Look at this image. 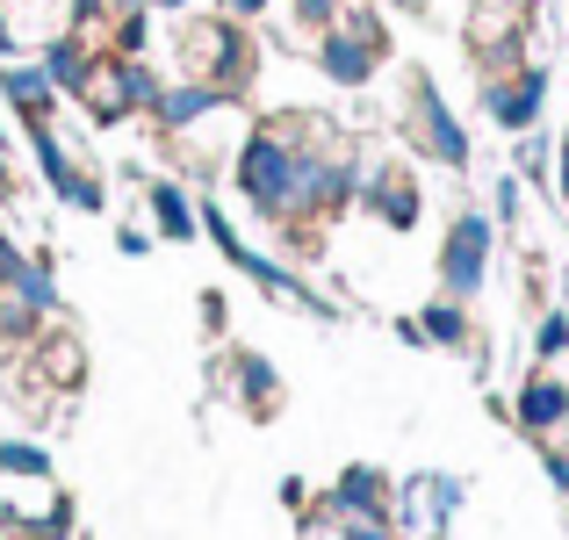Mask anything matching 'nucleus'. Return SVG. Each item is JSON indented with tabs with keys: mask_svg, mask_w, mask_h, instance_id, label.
I'll return each mask as SVG.
<instances>
[{
	"mask_svg": "<svg viewBox=\"0 0 569 540\" xmlns=\"http://www.w3.org/2000/svg\"><path fill=\"white\" fill-rule=\"evenodd\" d=\"M14 274H22V252H14L8 231H0V289H14Z\"/></svg>",
	"mask_w": 569,
	"mask_h": 540,
	"instance_id": "nucleus-21",
	"label": "nucleus"
},
{
	"mask_svg": "<svg viewBox=\"0 0 569 540\" xmlns=\"http://www.w3.org/2000/svg\"><path fill=\"white\" fill-rule=\"evenodd\" d=\"M0 58H14V29H8V14H0Z\"/></svg>",
	"mask_w": 569,
	"mask_h": 540,
	"instance_id": "nucleus-25",
	"label": "nucleus"
},
{
	"mask_svg": "<svg viewBox=\"0 0 569 540\" xmlns=\"http://www.w3.org/2000/svg\"><path fill=\"white\" fill-rule=\"evenodd\" d=\"M0 94L22 109V123L37 130V123H51V101H58V87H51V72L43 66H0Z\"/></svg>",
	"mask_w": 569,
	"mask_h": 540,
	"instance_id": "nucleus-7",
	"label": "nucleus"
},
{
	"mask_svg": "<svg viewBox=\"0 0 569 540\" xmlns=\"http://www.w3.org/2000/svg\"><path fill=\"white\" fill-rule=\"evenodd\" d=\"M289 8H296V22H303V29H318V37H325V29H332L347 8H361V0H289Z\"/></svg>",
	"mask_w": 569,
	"mask_h": 540,
	"instance_id": "nucleus-18",
	"label": "nucleus"
},
{
	"mask_svg": "<svg viewBox=\"0 0 569 540\" xmlns=\"http://www.w3.org/2000/svg\"><path fill=\"white\" fill-rule=\"evenodd\" d=\"M361 194H368V209H376L389 231H411V223H418V188L397 167H376V173L361 180Z\"/></svg>",
	"mask_w": 569,
	"mask_h": 540,
	"instance_id": "nucleus-6",
	"label": "nucleus"
},
{
	"mask_svg": "<svg viewBox=\"0 0 569 540\" xmlns=\"http://www.w3.org/2000/svg\"><path fill=\"white\" fill-rule=\"evenodd\" d=\"M411 123H418V144H426L440 167H469V130L447 116V101L432 94V80H411Z\"/></svg>",
	"mask_w": 569,
	"mask_h": 540,
	"instance_id": "nucleus-5",
	"label": "nucleus"
},
{
	"mask_svg": "<svg viewBox=\"0 0 569 540\" xmlns=\"http://www.w3.org/2000/svg\"><path fill=\"white\" fill-rule=\"evenodd\" d=\"M512 411H519V426H527V432H556L562 418H569V389L556 382V374H533V382L519 389Z\"/></svg>",
	"mask_w": 569,
	"mask_h": 540,
	"instance_id": "nucleus-9",
	"label": "nucleus"
},
{
	"mask_svg": "<svg viewBox=\"0 0 569 540\" xmlns=\"http://www.w3.org/2000/svg\"><path fill=\"white\" fill-rule=\"evenodd\" d=\"M519 217V180H498V223Z\"/></svg>",
	"mask_w": 569,
	"mask_h": 540,
	"instance_id": "nucleus-23",
	"label": "nucleus"
},
{
	"mask_svg": "<svg viewBox=\"0 0 569 540\" xmlns=\"http://www.w3.org/2000/svg\"><path fill=\"white\" fill-rule=\"evenodd\" d=\"M541 101H548V66L490 72V87H483V109H490L498 130H533L541 123Z\"/></svg>",
	"mask_w": 569,
	"mask_h": 540,
	"instance_id": "nucleus-4",
	"label": "nucleus"
},
{
	"mask_svg": "<svg viewBox=\"0 0 569 540\" xmlns=\"http://www.w3.org/2000/svg\"><path fill=\"white\" fill-rule=\"evenodd\" d=\"M548 476H556V490H569V454H556V447H548Z\"/></svg>",
	"mask_w": 569,
	"mask_h": 540,
	"instance_id": "nucleus-24",
	"label": "nucleus"
},
{
	"mask_svg": "<svg viewBox=\"0 0 569 540\" xmlns=\"http://www.w3.org/2000/svg\"><path fill=\"white\" fill-rule=\"evenodd\" d=\"M152 8H167V14H181V8H188V0H152Z\"/></svg>",
	"mask_w": 569,
	"mask_h": 540,
	"instance_id": "nucleus-26",
	"label": "nucleus"
},
{
	"mask_svg": "<svg viewBox=\"0 0 569 540\" xmlns=\"http://www.w3.org/2000/svg\"><path fill=\"white\" fill-rule=\"evenodd\" d=\"M238 382H246V397H252V411H274V397H281V382H274V368H267L260 353H238Z\"/></svg>",
	"mask_w": 569,
	"mask_h": 540,
	"instance_id": "nucleus-14",
	"label": "nucleus"
},
{
	"mask_svg": "<svg viewBox=\"0 0 569 540\" xmlns=\"http://www.w3.org/2000/svg\"><path fill=\"white\" fill-rule=\"evenodd\" d=\"M43 72H51V87H66V94H80V80L94 72V58H87V51H80L72 37H58L51 51H43Z\"/></svg>",
	"mask_w": 569,
	"mask_h": 540,
	"instance_id": "nucleus-12",
	"label": "nucleus"
},
{
	"mask_svg": "<svg viewBox=\"0 0 569 540\" xmlns=\"http://www.w3.org/2000/svg\"><path fill=\"white\" fill-rule=\"evenodd\" d=\"M490 246H498V231H490V217H455V231H447L440 246V289L455 296H476L490 274Z\"/></svg>",
	"mask_w": 569,
	"mask_h": 540,
	"instance_id": "nucleus-2",
	"label": "nucleus"
},
{
	"mask_svg": "<svg viewBox=\"0 0 569 540\" xmlns=\"http://www.w3.org/2000/svg\"><path fill=\"white\" fill-rule=\"evenodd\" d=\"M217 8L231 14V22H252V14H267V8H274V0H217Z\"/></svg>",
	"mask_w": 569,
	"mask_h": 540,
	"instance_id": "nucleus-22",
	"label": "nucleus"
},
{
	"mask_svg": "<svg viewBox=\"0 0 569 540\" xmlns=\"http://www.w3.org/2000/svg\"><path fill=\"white\" fill-rule=\"evenodd\" d=\"M332 504H339V519H382L389 512V483H382L376 469H347Z\"/></svg>",
	"mask_w": 569,
	"mask_h": 540,
	"instance_id": "nucleus-10",
	"label": "nucleus"
},
{
	"mask_svg": "<svg viewBox=\"0 0 569 540\" xmlns=\"http://www.w3.org/2000/svg\"><path fill=\"white\" fill-rule=\"evenodd\" d=\"M223 87H209V80H188V87H159V123L167 130H194L202 116H217L223 109Z\"/></svg>",
	"mask_w": 569,
	"mask_h": 540,
	"instance_id": "nucleus-8",
	"label": "nucleus"
},
{
	"mask_svg": "<svg viewBox=\"0 0 569 540\" xmlns=\"http://www.w3.org/2000/svg\"><path fill=\"white\" fill-rule=\"evenodd\" d=\"M188 51H194V66H202V80L223 87V94L252 80V43L238 37L231 14H217V22H194V29H188Z\"/></svg>",
	"mask_w": 569,
	"mask_h": 540,
	"instance_id": "nucleus-3",
	"label": "nucleus"
},
{
	"mask_svg": "<svg viewBox=\"0 0 569 540\" xmlns=\"http://www.w3.org/2000/svg\"><path fill=\"white\" fill-rule=\"evenodd\" d=\"M0 476H51V454L29 447V440H8L0 447Z\"/></svg>",
	"mask_w": 569,
	"mask_h": 540,
	"instance_id": "nucleus-17",
	"label": "nucleus"
},
{
	"mask_svg": "<svg viewBox=\"0 0 569 540\" xmlns=\"http://www.w3.org/2000/svg\"><path fill=\"white\" fill-rule=\"evenodd\" d=\"M144 14H152V8L116 14V58H138V51H144Z\"/></svg>",
	"mask_w": 569,
	"mask_h": 540,
	"instance_id": "nucleus-19",
	"label": "nucleus"
},
{
	"mask_svg": "<svg viewBox=\"0 0 569 540\" xmlns=\"http://www.w3.org/2000/svg\"><path fill=\"white\" fill-rule=\"evenodd\" d=\"M238 188L252 209L267 217H289V188H296V144L281 130H252L246 152H238Z\"/></svg>",
	"mask_w": 569,
	"mask_h": 540,
	"instance_id": "nucleus-1",
	"label": "nucleus"
},
{
	"mask_svg": "<svg viewBox=\"0 0 569 540\" xmlns=\"http://www.w3.org/2000/svg\"><path fill=\"white\" fill-rule=\"evenodd\" d=\"M14 296H22L29 310H58V289H51V267H43V260H22V274H14Z\"/></svg>",
	"mask_w": 569,
	"mask_h": 540,
	"instance_id": "nucleus-16",
	"label": "nucleus"
},
{
	"mask_svg": "<svg viewBox=\"0 0 569 540\" xmlns=\"http://www.w3.org/2000/svg\"><path fill=\"white\" fill-rule=\"evenodd\" d=\"M152 217H159V238H194V223H202V209L188 202L173 180H159L152 188Z\"/></svg>",
	"mask_w": 569,
	"mask_h": 540,
	"instance_id": "nucleus-11",
	"label": "nucleus"
},
{
	"mask_svg": "<svg viewBox=\"0 0 569 540\" xmlns=\"http://www.w3.org/2000/svg\"><path fill=\"white\" fill-rule=\"evenodd\" d=\"M418 332H426L432 347H461V339H469V318H461V303H455V296H440V303H426Z\"/></svg>",
	"mask_w": 569,
	"mask_h": 540,
	"instance_id": "nucleus-13",
	"label": "nucleus"
},
{
	"mask_svg": "<svg viewBox=\"0 0 569 540\" xmlns=\"http://www.w3.org/2000/svg\"><path fill=\"white\" fill-rule=\"evenodd\" d=\"M533 353H541V360L569 353V318H562V310H556V318H541V332H533Z\"/></svg>",
	"mask_w": 569,
	"mask_h": 540,
	"instance_id": "nucleus-20",
	"label": "nucleus"
},
{
	"mask_svg": "<svg viewBox=\"0 0 569 540\" xmlns=\"http://www.w3.org/2000/svg\"><path fill=\"white\" fill-rule=\"evenodd\" d=\"M123 72V109H159V80L144 72V58H116Z\"/></svg>",
	"mask_w": 569,
	"mask_h": 540,
	"instance_id": "nucleus-15",
	"label": "nucleus"
}]
</instances>
